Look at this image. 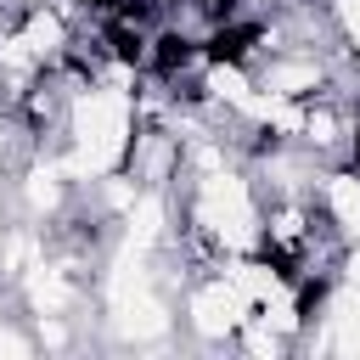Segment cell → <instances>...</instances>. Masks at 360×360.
I'll return each mask as SVG.
<instances>
[{
	"label": "cell",
	"instance_id": "2",
	"mask_svg": "<svg viewBox=\"0 0 360 360\" xmlns=\"http://www.w3.org/2000/svg\"><path fill=\"white\" fill-rule=\"evenodd\" d=\"M197 214H202V225H208V231H219L225 242H248V236H253L248 186H242L236 174H214V180L202 186V202H197Z\"/></svg>",
	"mask_w": 360,
	"mask_h": 360
},
{
	"label": "cell",
	"instance_id": "3",
	"mask_svg": "<svg viewBox=\"0 0 360 360\" xmlns=\"http://www.w3.org/2000/svg\"><path fill=\"white\" fill-rule=\"evenodd\" d=\"M236 309H242V292H236V287H208V292H197V304H191L197 332H208V338L231 332V326H236Z\"/></svg>",
	"mask_w": 360,
	"mask_h": 360
},
{
	"label": "cell",
	"instance_id": "4",
	"mask_svg": "<svg viewBox=\"0 0 360 360\" xmlns=\"http://www.w3.org/2000/svg\"><path fill=\"white\" fill-rule=\"evenodd\" d=\"M231 287L242 292V304H248V298H259V304H270V298L281 292V281H276V276H270L264 264H236V270H231Z\"/></svg>",
	"mask_w": 360,
	"mask_h": 360
},
{
	"label": "cell",
	"instance_id": "8",
	"mask_svg": "<svg viewBox=\"0 0 360 360\" xmlns=\"http://www.w3.org/2000/svg\"><path fill=\"white\" fill-rule=\"evenodd\" d=\"M309 84H315V68H309V62H287V68L270 73V90H281V96H298V90H309Z\"/></svg>",
	"mask_w": 360,
	"mask_h": 360
},
{
	"label": "cell",
	"instance_id": "12",
	"mask_svg": "<svg viewBox=\"0 0 360 360\" xmlns=\"http://www.w3.org/2000/svg\"><path fill=\"white\" fill-rule=\"evenodd\" d=\"M0 354H28V343L17 332H0Z\"/></svg>",
	"mask_w": 360,
	"mask_h": 360
},
{
	"label": "cell",
	"instance_id": "6",
	"mask_svg": "<svg viewBox=\"0 0 360 360\" xmlns=\"http://www.w3.org/2000/svg\"><path fill=\"white\" fill-rule=\"evenodd\" d=\"M326 202H332V214H338L343 231H360V180H332Z\"/></svg>",
	"mask_w": 360,
	"mask_h": 360
},
{
	"label": "cell",
	"instance_id": "11",
	"mask_svg": "<svg viewBox=\"0 0 360 360\" xmlns=\"http://www.w3.org/2000/svg\"><path fill=\"white\" fill-rule=\"evenodd\" d=\"M51 197H56L51 174H34V180H28V202H34V208H51Z\"/></svg>",
	"mask_w": 360,
	"mask_h": 360
},
{
	"label": "cell",
	"instance_id": "13",
	"mask_svg": "<svg viewBox=\"0 0 360 360\" xmlns=\"http://www.w3.org/2000/svg\"><path fill=\"white\" fill-rule=\"evenodd\" d=\"M343 22H349V34L360 39V0H343Z\"/></svg>",
	"mask_w": 360,
	"mask_h": 360
},
{
	"label": "cell",
	"instance_id": "9",
	"mask_svg": "<svg viewBox=\"0 0 360 360\" xmlns=\"http://www.w3.org/2000/svg\"><path fill=\"white\" fill-rule=\"evenodd\" d=\"M214 90H219L231 107H248V96H253V90H248V79H242L236 68H214Z\"/></svg>",
	"mask_w": 360,
	"mask_h": 360
},
{
	"label": "cell",
	"instance_id": "10",
	"mask_svg": "<svg viewBox=\"0 0 360 360\" xmlns=\"http://www.w3.org/2000/svg\"><path fill=\"white\" fill-rule=\"evenodd\" d=\"M22 39H28V45H34V51H51V45H56V22H51V17H34V22H28V34H22Z\"/></svg>",
	"mask_w": 360,
	"mask_h": 360
},
{
	"label": "cell",
	"instance_id": "5",
	"mask_svg": "<svg viewBox=\"0 0 360 360\" xmlns=\"http://www.w3.org/2000/svg\"><path fill=\"white\" fill-rule=\"evenodd\" d=\"M118 309H124V332H135V338H152V332H163V309H158L152 298H135V292H129Z\"/></svg>",
	"mask_w": 360,
	"mask_h": 360
},
{
	"label": "cell",
	"instance_id": "1",
	"mask_svg": "<svg viewBox=\"0 0 360 360\" xmlns=\"http://www.w3.org/2000/svg\"><path fill=\"white\" fill-rule=\"evenodd\" d=\"M73 129H79V163L96 169V174H107V169L118 163V152H124V135H129V107H124V96H118V90L84 96L79 112H73Z\"/></svg>",
	"mask_w": 360,
	"mask_h": 360
},
{
	"label": "cell",
	"instance_id": "7",
	"mask_svg": "<svg viewBox=\"0 0 360 360\" xmlns=\"http://www.w3.org/2000/svg\"><path fill=\"white\" fill-rule=\"evenodd\" d=\"M158 225H163V208H158L152 197H141L135 214H129V248H146V242L158 236Z\"/></svg>",
	"mask_w": 360,
	"mask_h": 360
}]
</instances>
